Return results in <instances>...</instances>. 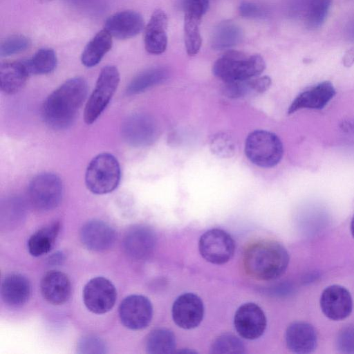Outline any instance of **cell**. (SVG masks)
Instances as JSON below:
<instances>
[{
  "instance_id": "obj_37",
  "label": "cell",
  "mask_w": 354,
  "mask_h": 354,
  "mask_svg": "<svg viewBox=\"0 0 354 354\" xmlns=\"http://www.w3.org/2000/svg\"><path fill=\"white\" fill-rule=\"evenodd\" d=\"M251 79L225 82L224 94L229 97L238 98L252 92Z\"/></svg>"
},
{
  "instance_id": "obj_10",
  "label": "cell",
  "mask_w": 354,
  "mask_h": 354,
  "mask_svg": "<svg viewBox=\"0 0 354 354\" xmlns=\"http://www.w3.org/2000/svg\"><path fill=\"white\" fill-rule=\"evenodd\" d=\"M121 135L129 145L145 147L155 141L158 136V127L151 117L136 113L129 115L122 122Z\"/></svg>"
},
{
  "instance_id": "obj_8",
  "label": "cell",
  "mask_w": 354,
  "mask_h": 354,
  "mask_svg": "<svg viewBox=\"0 0 354 354\" xmlns=\"http://www.w3.org/2000/svg\"><path fill=\"white\" fill-rule=\"evenodd\" d=\"M198 250L207 261L221 265L229 261L235 251V243L227 232L221 229H211L200 238Z\"/></svg>"
},
{
  "instance_id": "obj_39",
  "label": "cell",
  "mask_w": 354,
  "mask_h": 354,
  "mask_svg": "<svg viewBox=\"0 0 354 354\" xmlns=\"http://www.w3.org/2000/svg\"><path fill=\"white\" fill-rule=\"evenodd\" d=\"M239 14L245 18L262 17L264 11L257 3L250 1H242L239 8Z\"/></svg>"
},
{
  "instance_id": "obj_6",
  "label": "cell",
  "mask_w": 354,
  "mask_h": 354,
  "mask_svg": "<svg viewBox=\"0 0 354 354\" xmlns=\"http://www.w3.org/2000/svg\"><path fill=\"white\" fill-rule=\"evenodd\" d=\"M120 82V73L115 66L102 68L95 86L84 109V119L87 124L93 123L106 109Z\"/></svg>"
},
{
  "instance_id": "obj_16",
  "label": "cell",
  "mask_w": 354,
  "mask_h": 354,
  "mask_svg": "<svg viewBox=\"0 0 354 354\" xmlns=\"http://www.w3.org/2000/svg\"><path fill=\"white\" fill-rule=\"evenodd\" d=\"M156 237L154 232L145 225L130 228L124 239V248L128 256L140 260L149 257L154 250Z\"/></svg>"
},
{
  "instance_id": "obj_36",
  "label": "cell",
  "mask_w": 354,
  "mask_h": 354,
  "mask_svg": "<svg viewBox=\"0 0 354 354\" xmlns=\"http://www.w3.org/2000/svg\"><path fill=\"white\" fill-rule=\"evenodd\" d=\"M336 345L340 353H354V325L342 328L337 335Z\"/></svg>"
},
{
  "instance_id": "obj_14",
  "label": "cell",
  "mask_w": 354,
  "mask_h": 354,
  "mask_svg": "<svg viewBox=\"0 0 354 354\" xmlns=\"http://www.w3.org/2000/svg\"><path fill=\"white\" fill-rule=\"evenodd\" d=\"M320 307L328 318L334 321L342 320L348 317L352 312V297L344 287L332 285L322 292Z\"/></svg>"
},
{
  "instance_id": "obj_2",
  "label": "cell",
  "mask_w": 354,
  "mask_h": 354,
  "mask_svg": "<svg viewBox=\"0 0 354 354\" xmlns=\"http://www.w3.org/2000/svg\"><path fill=\"white\" fill-rule=\"evenodd\" d=\"M289 263L286 249L279 242L261 240L249 245L243 254V267L252 278L270 281L281 277Z\"/></svg>"
},
{
  "instance_id": "obj_32",
  "label": "cell",
  "mask_w": 354,
  "mask_h": 354,
  "mask_svg": "<svg viewBox=\"0 0 354 354\" xmlns=\"http://www.w3.org/2000/svg\"><path fill=\"white\" fill-rule=\"evenodd\" d=\"M212 353H243L245 346L237 337L232 334L225 333L218 336L211 346Z\"/></svg>"
},
{
  "instance_id": "obj_35",
  "label": "cell",
  "mask_w": 354,
  "mask_h": 354,
  "mask_svg": "<svg viewBox=\"0 0 354 354\" xmlns=\"http://www.w3.org/2000/svg\"><path fill=\"white\" fill-rule=\"evenodd\" d=\"M210 146L214 153L222 157H230L234 151L232 139L225 134L215 136L211 140Z\"/></svg>"
},
{
  "instance_id": "obj_31",
  "label": "cell",
  "mask_w": 354,
  "mask_h": 354,
  "mask_svg": "<svg viewBox=\"0 0 354 354\" xmlns=\"http://www.w3.org/2000/svg\"><path fill=\"white\" fill-rule=\"evenodd\" d=\"M201 19L196 17L185 14L184 18V38L187 53L189 56L196 55L200 50L202 37L199 26Z\"/></svg>"
},
{
  "instance_id": "obj_34",
  "label": "cell",
  "mask_w": 354,
  "mask_h": 354,
  "mask_svg": "<svg viewBox=\"0 0 354 354\" xmlns=\"http://www.w3.org/2000/svg\"><path fill=\"white\" fill-rule=\"evenodd\" d=\"M79 353H106V346L104 342L95 335L82 337L77 343Z\"/></svg>"
},
{
  "instance_id": "obj_9",
  "label": "cell",
  "mask_w": 354,
  "mask_h": 354,
  "mask_svg": "<svg viewBox=\"0 0 354 354\" xmlns=\"http://www.w3.org/2000/svg\"><path fill=\"white\" fill-rule=\"evenodd\" d=\"M82 296L84 305L89 311L95 314H104L114 306L117 291L109 279L97 277L86 283Z\"/></svg>"
},
{
  "instance_id": "obj_22",
  "label": "cell",
  "mask_w": 354,
  "mask_h": 354,
  "mask_svg": "<svg viewBox=\"0 0 354 354\" xmlns=\"http://www.w3.org/2000/svg\"><path fill=\"white\" fill-rule=\"evenodd\" d=\"M30 75L25 60L6 62L0 66V87L6 94L18 92Z\"/></svg>"
},
{
  "instance_id": "obj_23",
  "label": "cell",
  "mask_w": 354,
  "mask_h": 354,
  "mask_svg": "<svg viewBox=\"0 0 354 354\" xmlns=\"http://www.w3.org/2000/svg\"><path fill=\"white\" fill-rule=\"evenodd\" d=\"M1 295L3 301L10 306H22L30 295V282L21 274H10L1 283Z\"/></svg>"
},
{
  "instance_id": "obj_33",
  "label": "cell",
  "mask_w": 354,
  "mask_h": 354,
  "mask_svg": "<svg viewBox=\"0 0 354 354\" xmlns=\"http://www.w3.org/2000/svg\"><path fill=\"white\" fill-rule=\"evenodd\" d=\"M31 46L29 37L23 35H13L6 38L0 45V55L7 57L28 49Z\"/></svg>"
},
{
  "instance_id": "obj_19",
  "label": "cell",
  "mask_w": 354,
  "mask_h": 354,
  "mask_svg": "<svg viewBox=\"0 0 354 354\" xmlns=\"http://www.w3.org/2000/svg\"><path fill=\"white\" fill-rule=\"evenodd\" d=\"M335 95L332 83L322 82L299 94L289 106L288 113L291 114L301 109H323Z\"/></svg>"
},
{
  "instance_id": "obj_18",
  "label": "cell",
  "mask_w": 354,
  "mask_h": 354,
  "mask_svg": "<svg viewBox=\"0 0 354 354\" xmlns=\"http://www.w3.org/2000/svg\"><path fill=\"white\" fill-rule=\"evenodd\" d=\"M167 25L166 13L162 10H156L151 15L144 32L145 48L149 53L160 55L166 50Z\"/></svg>"
},
{
  "instance_id": "obj_29",
  "label": "cell",
  "mask_w": 354,
  "mask_h": 354,
  "mask_svg": "<svg viewBox=\"0 0 354 354\" xmlns=\"http://www.w3.org/2000/svg\"><path fill=\"white\" fill-rule=\"evenodd\" d=\"M331 0H304L302 13L305 26L310 30L320 28L324 23Z\"/></svg>"
},
{
  "instance_id": "obj_43",
  "label": "cell",
  "mask_w": 354,
  "mask_h": 354,
  "mask_svg": "<svg viewBox=\"0 0 354 354\" xmlns=\"http://www.w3.org/2000/svg\"><path fill=\"white\" fill-rule=\"evenodd\" d=\"M70 3L76 5V6H82L88 3L91 0H68Z\"/></svg>"
},
{
  "instance_id": "obj_3",
  "label": "cell",
  "mask_w": 354,
  "mask_h": 354,
  "mask_svg": "<svg viewBox=\"0 0 354 354\" xmlns=\"http://www.w3.org/2000/svg\"><path fill=\"white\" fill-rule=\"evenodd\" d=\"M266 68L259 55H248L243 52L229 50L214 64V75L224 82L245 80L260 75Z\"/></svg>"
},
{
  "instance_id": "obj_28",
  "label": "cell",
  "mask_w": 354,
  "mask_h": 354,
  "mask_svg": "<svg viewBox=\"0 0 354 354\" xmlns=\"http://www.w3.org/2000/svg\"><path fill=\"white\" fill-rule=\"evenodd\" d=\"M145 347L147 352L151 354L174 353L176 348L175 335L167 328L154 329L147 335Z\"/></svg>"
},
{
  "instance_id": "obj_11",
  "label": "cell",
  "mask_w": 354,
  "mask_h": 354,
  "mask_svg": "<svg viewBox=\"0 0 354 354\" xmlns=\"http://www.w3.org/2000/svg\"><path fill=\"white\" fill-rule=\"evenodd\" d=\"M153 307L147 297L140 295L127 297L119 306V317L123 325L131 330L146 328L152 319Z\"/></svg>"
},
{
  "instance_id": "obj_15",
  "label": "cell",
  "mask_w": 354,
  "mask_h": 354,
  "mask_svg": "<svg viewBox=\"0 0 354 354\" xmlns=\"http://www.w3.org/2000/svg\"><path fill=\"white\" fill-rule=\"evenodd\" d=\"M142 15L134 10L115 12L106 19L104 30L118 39H127L136 37L144 29Z\"/></svg>"
},
{
  "instance_id": "obj_25",
  "label": "cell",
  "mask_w": 354,
  "mask_h": 354,
  "mask_svg": "<svg viewBox=\"0 0 354 354\" xmlns=\"http://www.w3.org/2000/svg\"><path fill=\"white\" fill-rule=\"evenodd\" d=\"M60 230V223L53 222L35 232L28 241V250L33 257L48 253L53 248Z\"/></svg>"
},
{
  "instance_id": "obj_45",
  "label": "cell",
  "mask_w": 354,
  "mask_h": 354,
  "mask_svg": "<svg viewBox=\"0 0 354 354\" xmlns=\"http://www.w3.org/2000/svg\"><path fill=\"white\" fill-rule=\"evenodd\" d=\"M38 1H40L41 3H48V2L53 1L54 0H38Z\"/></svg>"
},
{
  "instance_id": "obj_38",
  "label": "cell",
  "mask_w": 354,
  "mask_h": 354,
  "mask_svg": "<svg viewBox=\"0 0 354 354\" xmlns=\"http://www.w3.org/2000/svg\"><path fill=\"white\" fill-rule=\"evenodd\" d=\"M185 14L202 19L209 8V0H185Z\"/></svg>"
},
{
  "instance_id": "obj_30",
  "label": "cell",
  "mask_w": 354,
  "mask_h": 354,
  "mask_svg": "<svg viewBox=\"0 0 354 354\" xmlns=\"http://www.w3.org/2000/svg\"><path fill=\"white\" fill-rule=\"evenodd\" d=\"M25 62L30 75H45L55 70L57 58L53 49L43 48L38 50L31 58Z\"/></svg>"
},
{
  "instance_id": "obj_42",
  "label": "cell",
  "mask_w": 354,
  "mask_h": 354,
  "mask_svg": "<svg viewBox=\"0 0 354 354\" xmlns=\"http://www.w3.org/2000/svg\"><path fill=\"white\" fill-rule=\"evenodd\" d=\"M64 261V255L62 252H57L53 254L49 258V263L52 265H57L62 263Z\"/></svg>"
},
{
  "instance_id": "obj_13",
  "label": "cell",
  "mask_w": 354,
  "mask_h": 354,
  "mask_svg": "<svg viewBox=\"0 0 354 354\" xmlns=\"http://www.w3.org/2000/svg\"><path fill=\"white\" fill-rule=\"evenodd\" d=\"M171 312L174 322L177 326L184 329H192L203 320V303L198 295L184 293L174 302Z\"/></svg>"
},
{
  "instance_id": "obj_26",
  "label": "cell",
  "mask_w": 354,
  "mask_h": 354,
  "mask_svg": "<svg viewBox=\"0 0 354 354\" xmlns=\"http://www.w3.org/2000/svg\"><path fill=\"white\" fill-rule=\"evenodd\" d=\"M169 77V71L164 67H153L134 77L127 87V94L141 93L149 88L165 82Z\"/></svg>"
},
{
  "instance_id": "obj_21",
  "label": "cell",
  "mask_w": 354,
  "mask_h": 354,
  "mask_svg": "<svg viewBox=\"0 0 354 354\" xmlns=\"http://www.w3.org/2000/svg\"><path fill=\"white\" fill-rule=\"evenodd\" d=\"M40 288L43 297L54 305L64 304L71 295V284L68 276L57 270L46 273L41 279Z\"/></svg>"
},
{
  "instance_id": "obj_41",
  "label": "cell",
  "mask_w": 354,
  "mask_h": 354,
  "mask_svg": "<svg viewBox=\"0 0 354 354\" xmlns=\"http://www.w3.org/2000/svg\"><path fill=\"white\" fill-rule=\"evenodd\" d=\"M342 61L346 67H350L354 64V48H350L345 53Z\"/></svg>"
},
{
  "instance_id": "obj_17",
  "label": "cell",
  "mask_w": 354,
  "mask_h": 354,
  "mask_svg": "<svg viewBox=\"0 0 354 354\" xmlns=\"http://www.w3.org/2000/svg\"><path fill=\"white\" fill-rule=\"evenodd\" d=\"M115 239L114 230L106 223L92 220L86 223L80 231V240L87 249L103 251L109 249Z\"/></svg>"
},
{
  "instance_id": "obj_1",
  "label": "cell",
  "mask_w": 354,
  "mask_h": 354,
  "mask_svg": "<svg viewBox=\"0 0 354 354\" xmlns=\"http://www.w3.org/2000/svg\"><path fill=\"white\" fill-rule=\"evenodd\" d=\"M87 91V83L81 77L64 82L43 103L41 115L45 123L57 130L70 127L86 99Z\"/></svg>"
},
{
  "instance_id": "obj_7",
  "label": "cell",
  "mask_w": 354,
  "mask_h": 354,
  "mask_svg": "<svg viewBox=\"0 0 354 354\" xmlns=\"http://www.w3.org/2000/svg\"><path fill=\"white\" fill-rule=\"evenodd\" d=\"M63 185L55 174L42 173L30 181L28 188V198L32 206L41 211L55 208L60 203Z\"/></svg>"
},
{
  "instance_id": "obj_4",
  "label": "cell",
  "mask_w": 354,
  "mask_h": 354,
  "mask_svg": "<svg viewBox=\"0 0 354 354\" xmlns=\"http://www.w3.org/2000/svg\"><path fill=\"white\" fill-rule=\"evenodd\" d=\"M121 177L120 164L109 153H101L95 156L87 166L85 184L95 194H109L118 186Z\"/></svg>"
},
{
  "instance_id": "obj_44",
  "label": "cell",
  "mask_w": 354,
  "mask_h": 354,
  "mask_svg": "<svg viewBox=\"0 0 354 354\" xmlns=\"http://www.w3.org/2000/svg\"><path fill=\"white\" fill-rule=\"evenodd\" d=\"M351 231L353 236L354 237V216L351 220Z\"/></svg>"
},
{
  "instance_id": "obj_12",
  "label": "cell",
  "mask_w": 354,
  "mask_h": 354,
  "mask_svg": "<svg viewBox=\"0 0 354 354\" xmlns=\"http://www.w3.org/2000/svg\"><path fill=\"white\" fill-rule=\"evenodd\" d=\"M234 324L241 337L247 339H255L264 333L267 321L261 307L250 302L243 304L236 310Z\"/></svg>"
},
{
  "instance_id": "obj_20",
  "label": "cell",
  "mask_w": 354,
  "mask_h": 354,
  "mask_svg": "<svg viewBox=\"0 0 354 354\" xmlns=\"http://www.w3.org/2000/svg\"><path fill=\"white\" fill-rule=\"evenodd\" d=\"M288 348L295 353H313L317 346V335L314 327L308 323L297 322L287 328L285 335Z\"/></svg>"
},
{
  "instance_id": "obj_40",
  "label": "cell",
  "mask_w": 354,
  "mask_h": 354,
  "mask_svg": "<svg viewBox=\"0 0 354 354\" xmlns=\"http://www.w3.org/2000/svg\"><path fill=\"white\" fill-rule=\"evenodd\" d=\"M271 84V79L268 76L253 77L251 79L252 91L262 93L267 91Z\"/></svg>"
},
{
  "instance_id": "obj_24",
  "label": "cell",
  "mask_w": 354,
  "mask_h": 354,
  "mask_svg": "<svg viewBox=\"0 0 354 354\" xmlns=\"http://www.w3.org/2000/svg\"><path fill=\"white\" fill-rule=\"evenodd\" d=\"M112 36L104 29L99 31L86 44L81 56L86 67L98 64L113 46Z\"/></svg>"
},
{
  "instance_id": "obj_5",
  "label": "cell",
  "mask_w": 354,
  "mask_h": 354,
  "mask_svg": "<svg viewBox=\"0 0 354 354\" xmlns=\"http://www.w3.org/2000/svg\"><path fill=\"white\" fill-rule=\"evenodd\" d=\"M245 153L253 164L270 168L281 161L283 147L276 134L265 130H256L245 140Z\"/></svg>"
},
{
  "instance_id": "obj_27",
  "label": "cell",
  "mask_w": 354,
  "mask_h": 354,
  "mask_svg": "<svg viewBox=\"0 0 354 354\" xmlns=\"http://www.w3.org/2000/svg\"><path fill=\"white\" fill-rule=\"evenodd\" d=\"M243 36L241 28L232 21L221 23L214 30L212 46L215 50L227 49L239 44Z\"/></svg>"
}]
</instances>
